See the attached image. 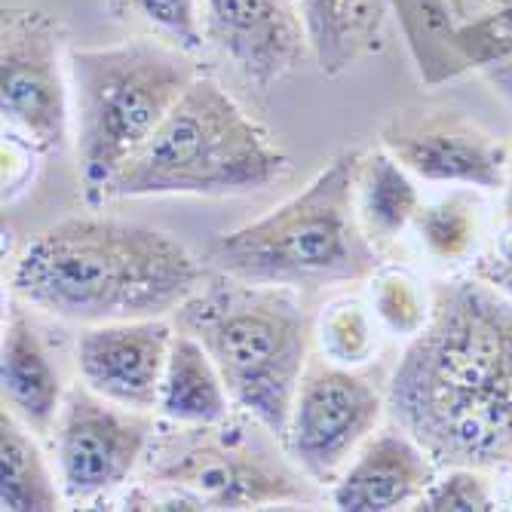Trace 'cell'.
<instances>
[{
  "mask_svg": "<svg viewBox=\"0 0 512 512\" xmlns=\"http://www.w3.org/2000/svg\"><path fill=\"white\" fill-rule=\"evenodd\" d=\"M430 298L387 387L393 424L439 467L500 470L512 463V295L470 276Z\"/></svg>",
  "mask_w": 512,
  "mask_h": 512,
  "instance_id": "obj_1",
  "label": "cell"
},
{
  "mask_svg": "<svg viewBox=\"0 0 512 512\" xmlns=\"http://www.w3.org/2000/svg\"><path fill=\"white\" fill-rule=\"evenodd\" d=\"M206 264L163 230L117 218H65L22 249L13 292L65 322L163 319L203 286Z\"/></svg>",
  "mask_w": 512,
  "mask_h": 512,
  "instance_id": "obj_2",
  "label": "cell"
},
{
  "mask_svg": "<svg viewBox=\"0 0 512 512\" xmlns=\"http://www.w3.org/2000/svg\"><path fill=\"white\" fill-rule=\"evenodd\" d=\"M359 151L325 166L301 194L258 221L221 234L206 267L252 286L322 289L362 283L378 270V252L356 203Z\"/></svg>",
  "mask_w": 512,
  "mask_h": 512,
  "instance_id": "obj_3",
  "label": "cell"
},
{
  "mask_svg": "<svg viewBox=\"0 0 512 512\" xmlns=\"http://www.w3.org/2000/svg\"><path fill=\"white\" fill-rule=\"evenodd\" d=\"M68 77L83 191L105 200L200 74L178 43L135 37L71 50Z\"/></svg>",
  "mask_w": 512,
  "mask_h": 512,
  "instance_id": "obj_4",
  "label": "cell"
},
{
  "mask_svg": "<svg viewBox=\"0 0 512 512\" xmlns=\"http://www.w3.org/2000/svg\"><path fill=\"white\" fill-rule=\"evenodd\" d=\"M181 332L194 335L221 371V381L255 424L286 436L307 371L310 322L304 307L276 286H252L218 273L178 310Z\"/></svg>",
  "mask_w": 512,
  "mask_h": 512,
  "instance_id": "obj_5",
  "label": "cell"
},
{
  "mask_svg": "<svg viewBox=\"0 0 512 512\" xmlns=\"http://www.w3.org/2000/svg\"><path fill=\"white\" fill-rule=\"evenodd\" d=\"M289 169L286 154L230 92L197 77L108 197H237Z\"/></svg>",
  "mask_w": 512,
  "mask_h": 512,
  "instance_id": "obj_6",
  "label": "cell"
},
{
  "mask_svg": "<svg viewBox=\"0 0 512 512\" xmlns=\"http://www.w3.org/2000/svg\"><path fill=\"white\" fill-rule=\"evenodd\" d=\"M160 497L154 509H258L273 503H310L301 473L267 448L240 436L194 427V436L166 451L151 470Z\"/></svg>",
  "mask_w": 512,
  "mask_h": 512,
  "instance_id": "obj_7",
  "label": "cell"
},
{
  "mask_svg": "<svg viewBox=\"0 0 512 512\" xmlns=\"http://www.w3.org/2000/svg\"><path fill=\"white\" fill-rule=\"evenodd\" d=\"M0 108L4 123L37 151L62 145L71 117V77L59 22L31 7H7L0 22Z\"/></svg>",
  "mask_w": 512,
  "mask_h": 512,
  "instance_id": "obj_8",
  "label": "cell"
},
{
  "mask_svg": "<svg viewBox=\"0 0 512 512\" xmlns=\"http://www.w3.org/2000/svg\"><path fill=\"white\" fill-rule=\"evenodd\" d=\"M384 399L368 378L332 362H307L292 402L286 448L313 482H335L375 433Z\"/></svg>",
  "mask_w": 512,
  "mask_h": 512,
  "instance_id": "obj_9",
  "label": "cell"
},
{
  "mask_svg": "<svg viewBox=\"0 0 512 512\" xmlns=\"http://www.w3.org/2000/svg\"><path fill=\"white\" fill-rule=\"evenodd\" d=\"M151 424L142 411L123 408L86 384L65 396L56 421L59 482L68 500L89 503L117 491L142 463Z\"/></svg>",
  "mask_w": 512,
  "mask_h": 512,
  "instance_id": "obj_10",
  "label": "cell"
},
{
  "mask_svg": "<svg viewBox=\"0 0 512 512\" xmlns=\"http://www.w3.org/2000/svg\"><path fill=\"white\" fill-rule=\"evenodd\" d=\"M381 142L408 172L427 181L482 191L503 188L509 148L457 111H396L381 132Z\"/></svg>",
  "mask_w": 512,
  "mask_h": 512,
  "instance_id": "obj_11",
  "label": "cell"
},
{
  "mask_svg": "<svg viewBox=\"0 0 512 512\" xmlns=\"http://www.w3.org/2000/svg\"><path fill=\"white\" fill-rule=\"evenodd\" d=\"M166 319H126L83 325L77 338V371L83 384L123 408L154 411L172 350Z\"/></svg>",
  "mask_w": 512,
  "mask_h": 512,
  "instance_id": "obj_12",
  "label": "cell"
},
{
  "mask_svg": "<svg viewBox=\"0 0 512 512\" xmlns=\"http://www.w3.org/2000/svg\"><path fill=\"white\" fill-rule=\"evenodd\" d=\"M203 25L218 53L258 86L310 56L298 0H203Z\"/></svg>",
  "mask_w": 512,
  "mask_h": 512,
  "instance_id": "obj_13",
  "label": "cell"
},
{
  "mask_svg": "<svg viewBox=\"0 0 512 512\" xmlns=\"http://www.w3.org/2000/svg\"><path fill=\"white\" fill-rule=\"evenodd\" d=\"M433 485V457L402 427L368 436L335 479L332 500L344 512H390L417 503Z\"/></svg>",
  "mask_w": 512,
  "mask_h": 512,
  "instance_id": "obj_14",
  "label": "cell"
},
{
  "mask_svg": "<svg viewBox=\"0 0 512 512\" xmlns=\"http://www.w3.org/2000/svg\"><path fill=\"white\" fill-rule=\"evenodd\" d=\"M0 381H4V408L28 430L50 433L56 427L68 393L62 390L59 368L22 310H13L4 325Z\"/></svg>",
  "mask_w": 512,
  "mask_h": 512,
  "instance_id": "obj_15",
  "label": "cell"
},
{
  "mask_svg": "<svg viewBox=\"0 0 512 512\" xmlns=\"http://www.w3.org/2000/svg\"><path fill=\"white\" fill-rule=\"evenodd\" d=\"M310 59L325 77L381 53L387 0H298Z\"/></svg>",
  "mask_w": 512,
  "mask_h": 512,
  "instance_id": "obj_16",
  "label": "cell"
},
{
  "mask_svg": "<svg viewBox=\"0 0 512 512\" xmlns=\"http://www.w3.org/2000/svg\"><path fill=\"white\" fill-rule=\"evenodd\" d=\"M230 399L221 371L206 353V347L188 335L178 332L172 338L166 375L160 387V414L178 427H221L230 414Z\"/></svg>",
  "mask_w": 512,
  "mask_h": 512,
  "instance_id": "obj_17",
  "label": "cell"
},
{
  "mask_svg": "<svg viewBox=\"0 0 512 512\" xmlns=\"http://www.w3.org/2000/svg\"><path fill=\"white\" fill-rule=\"evenodd\" d=\"M16 414H0V509L4 512H53L59 488L46 460Z\"/></svg>",
  "mask_w": 512,
  "mask_h": 512,
  "instance_id": "obj_18",
  "label": "cell"
},
{
  "mask_svg": "<svg viewBox=\"0 0 512 512\" xmlns=\"http://www.w3.org/2000/svg\"><path fill=\"white\" fill-rule=\"evenodd\" d=\"M356 203L365 230L378 240L399 237L424 209L421 194H417L414 181L408 178V169L390 151L362 154L356 178Z\"/></svg>",
  "mask_w": 512,
  "mask_h": 512,
  "instance_id": "obj_19",
  "label": "cell"
},
{
  "mask_svg": "<svg viewBox=\"0 0 512 512\" xmlns=\"http://www.w3.org/2000/svg\"><path fill=\"white\" fill-rule=\"evenodd\" d=\"M393 7L399 10L414 62L427 80L436 83L467 71L457 53L454 25L442 0H393Z\"/></svg>",
  "mask_w": 512,
  "mask_h": 512,
  "instance_id": "obj_20",
  "label": "cell"
},
{
  "mask_svg": "<svg viewBox=\"0 0 512 512\" xmlns=\"http://www.w3.org/2000/svg\"><path fill=\"white\" fill-rule=\"evenodd\" d=\"M417 237L439 261H463L479 243V206L470 194H451L433 206H424L414 218Z\"/></svg>",
  "mask_w": 512,
  "mask_h": 512,
  "instance_id": "obj_21",
  "label": "cell"
},
{
  "mask_svg": "<svg viewBox=\"0 0 512 512\" xmlns=\"http://www.w3.org/2000/svg\"><path fill=\"white\" fill-rule=\"evenodd\" d=\"M430 304L433 298H427L421 292V283L411 279L408 273H384L375 283V310L384 319V325H390L399 335H417L430 319Z\"/></svg>",
  "mask_w": 512,
  "mask_h": 512,
  "instance_id": "obj_22",
  "label": "cell"
},
{
  "mask_svg": "<svg viewBox=\"0 0 512 512\" xmlns=\"http://www.w3.org/2000/svg\"><path fill=\"white\" fill-rule=\"evenodd\" d=\"M417 509L427 512H488L497 509L494 488L485 476V470L473 467H448L442 479H433V485L417 500Z\"/></svg>",
  "mask_w": 512,
  "mask_h": 512,
  "instance_id": "obj_23",
  "label": "cell"
},
{
  "mask_svg": "<svg viewBox=\"0 0 512 512\" xmlns=\"http://www.w3.org/2000/svg\"><path fill=\"white\" fill-rule=\"evenodd\" d=\"M322 350L344 365H359L371 356L375 335H371V322L356 301H341L322 316Z\"/></svg>",
  "mask_w": 512,
  "mask_h": 512,
  "instance_id": "obj_24",
  "label": "cell"
},
{
  "mask_svg": "<svg viewBox=\"0 0 512 512\" xmlns=\"http://www.w3.org/2000/svg\"><path fill=\"white\" fill-rule=\"evenodd\" d=\"M123 4L181 50H197L203 43V0H123Z\"/></svg>",
  "mask_w": 512,
  "mask_h": 512,
  "instance_id": "obj_25",
  "label": "cell"
},
{
  "mask_svg": "<svg viewBox=\"0 0 512 512\" xmlns=\"http://www.w3.org/2000/svg\"><path fill=\"white\" fill-rule=\"evenodd\" d=\"M448 19L454 25V31L460 28H473L479 22H488L506 10H512V0H442Z\"/></svg>",
  "mask_w": 512,
  "mask_h": 512,
  "instance_id": "obj_26",
  "label": "cell"
},
{
  "mask_svg": "<svg viewBox=\"0 0 512 512\" xmlns=\"http://www.w3.org/2000/svg\"><path fill=\"white\" fill-rule=\"evenodd\" d=\"M476 276L488 279V283H497V279H503V276H512V227L497 240L494 258L485 261V264H479Z\"/></svg>",
  "mask_w": 512,
  "mask_h": 512,
  "instance_id": "obj_27",
  "label": "cell"
},
{
  "mask_svg": "<svg viewBox=\"0 0 512 512\" xmlns=\"http://www.w3.org/2000/svg\"><path fill=\"white\" fill-rule=\"evenodd\" d=\"M485 74L500 86V92L512 102V59H506V62H500V65H494V68H488Z\"/></svg>",
  "mask_w": 512,
  "mask_h": 512,
  "instance_id": "obj_28",
  "label": "cell"
},
{
  "mask_svg": "<svg viewBox=\"0 0 512 512\" xmlns=\"http://www.w3.org/2000/svg\"><path fill=\"white\" fill-rule=\"evenodd\" d=\"M503 212L512 221V145H509V163H506V178H503Z\"/></svg>",
  "mask_w": 512,
  "mask_h": 512,
  "instance_id": "obj_29",
  "label": "cell"
},
{
  "mask_svg": "<svg viewBox=\"0 0 512 512\" xmlns=\"http://www.w3.org/2000/svg\"><path fill=\"white\" fill-rule=\"evenodd\" d=\"M494 286H497V289H503L506 295H512V276H503V279H497Z\"/></svg>",
  "mask_w": 512,
  "mask_h": 512,
  "instance_id": "obj_30",
  "label": "cell"
},
{
  "mask_svg": "<svg viewBox=\"0 0 512 512\" xmlns=\"http://www.w3.org/2000/svg\"><path fill=\"white\" fill-rule=\"evenodd\" d=\"M509 506H512V482H509Z\"/></svg>",
  "mask_w": 512,
  "mask_h": 512,
  "instance_id": "obj_31",
  "label": "cell"
}]
</instances>
